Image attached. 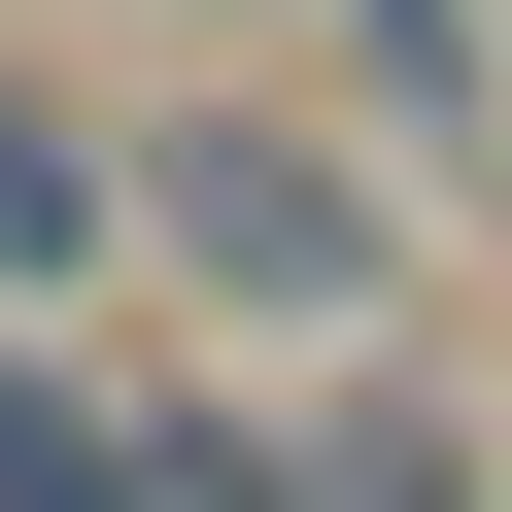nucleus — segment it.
<instances>
[{"mask_svg":"<svg viewBox=\"0 0 512 512\" xmlns=\"http://www.w3.org/2000/svg\"><path fill=\"white\" fill-rule=\"evenodd\" d=\"M342 35H410V0H342Z\"/></svg>","mask_w":512,"mask_h":512,"instance_id":"4","label":"nucleus"},{"mask_svg":"<svg viewBox=\"0 0 512 512\" xmlns=\"http://www.w3.org/2000/svg\"><path fill=\"white\" fill-rule=\"evenodd\" d=\"M137 205H171V274H239V308H376V205H342L308 137H171Z\"/></svg>","mask_w":512,"mask_h":512,"instance_id":"1","label":"nucleus"},{"mask_svg":"<svg viewBox=\"0 0 512 512\" xmlns=\"http://www.w3.org/2000/svg\"><path fill=\"white\" fill-rule=\"evenodd\" d=\"M69 239H103V171H69L35 103H0V274H69Z\"/></svg>","mask_w":512,"mask_h":512,"instance_id":"2","label":"nucleus"},{"mask_svg":"<svg viewBox=\"0 0 512 512\" xmlns=\"http://www.w3.org/2000/svg\"><path fill=\"white\" fill-rule=\"evenodd\" d=\"M0 512H137V478H103V444H69V410H0Z\"/></svg>","mask_w":512,"mask_h":512,"instance_id":"3","label":"nucleus"}]
</instances>
